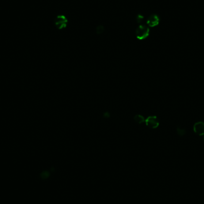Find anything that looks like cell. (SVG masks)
I'll list each match as a JSON object with an SVG mask.
<instances>
[{
	"instance_id": "6da1fadb",
	"label": "cell",
	"mask_w": 204,
	"mask_h": 204,
	"mask_svg": "<svg viewBox=\"0 0 204 204\" xmlns=\"http://www.w3.org/2000/svg\"><path fill=\"white\" fill-rule=\"evenodd\" d=\"M150 35L149 27L144 25H140L135 30V35L139 40H144Z\"/></svg>"
},
{
	"instance_id": "7a4b0ae2",
	"label": "cell",
	"mask_w": 204,
	"mask_h": 204,
	"mask_svg": "<svg viewBox=\"0 0 204 204\" xmlns=\"http://www.w3.org/2000/svg\"><path fill=\"white\" fill-rule=\"evenodd\" d=\"M68 23V19L64 14H59L56 16L55 20V25L59 30H62L66 28Z\"/></svg>"
},
{
	"instance_id": "3957f363",
	"label": "cell",
	"mask_w": 204,
	"mask_h": 204,
	"mask_svg": "<svg viewBox=\"0 0 204 204\" xmlns=\"http://www.w3.org/2000/svg\"><path fill=\"white\" fill-rule=\"evenodd\" d=\"M144 123L151 129H156L159 125V121L157 116H149L145 119Z\"/></svg>"
},
{
	"instance_id": "277c9868",
	"label": "cell",
	"mask_w": 204,
	"mask_h": 204,
	"mask_svg": "<svg viewBox=\"0 0 204 204\" xmlns=\"http://www.w3.org/2000/svg\"><path fill=\"white\" fill-rule=\"evenodd\" d=\"M160 19L157 14H152L146 20V24L150 28H154L159 24Z\"/></svg>"
},
{
	"instance_id": "5b68a950",
	"label": "cell",
	"mask_w": 204,
	"mask_h": 204,
	"mask_svg": "<svg viewBox=\"0 0 204 204\" xmlns=\"http://www.w3.org/2000/svg\"><path fill=\"white\" fill-rule=\"evenodd\" d=\"M193 131L198 135H204V123L199 121L194 124Z\"/></svg>"
},
{
	"instance_id": "8992f818",
	"label": "cell",
	"mask_w": 204,
	"mask_h": 204,
	"mask_svg": "<svg viewBox=\"0 0 204 204\" xmlns=\"http://www.w3.org/2000/svg\"><path fill=\"white\" fill-rule=\"evenodd\" d=\"M145 119L146 118L143 116H142V115H139V114L135 115L134 117V121L139 124L144 123H145Z\"/></svg>"
},
{
	"instance_id": "52a82bcc",
	"label": "cell",
	"mask_w": 204,
	"mask_h": 204,
	"mask_svg": "<svg viewBox=\"0 0 204 204\" xmlns=\"http://www.w3.org/2000/svg\"><path fill=\"white\" fill-rule=\"evenodd\" d=\"M104 31H105V27L102 25H98L96 28V33L97 34V35H101V34H102L104 32Z\"/></svg>"
},
{
	"instance_id": "ba28073f",
	"label": "cell",
	"mask_w": 204,
	"mask_h": 204,
	"mask_svg": "<svg viewBox=\"0 0 204 204\" xmlns=\"http://www.w3.org/2000/svg\"><path fill=\"white\" fill-rule=\"evenodd\" d=\"M144 20V16L142 15L141 14H139L136 16V22H137L139 24H141L142 22Z\"/></svg>"
},
{
	"instance_id": "9c48e42d",
	"label": "cell",
	"mask_w": 204,
	"mask_h": 204,
	"mask_svg": "<svg viewBox=\"0 0 204 204\" xmlns=\"http://www.w3.org/2000/svg\"><path fill=\"white\" fill-rule=\"evenodd\" d=\"M177 134H178L179 135H180V136L184 135L185 134V133H186V131H185L184 130H183V129L180 128H178V127L177 129Z\"/></svg>"
},
{
	"instance_id": "30bf717a",
	"label": "cell",
	"mask_w": 204,
	"mask_h": 204,
	"mask_svg": "<svg viewBox=\"0 0 204 204\" xmlns=\"http://www.w3.org/2000/svg\"><path fill=\"white\" fill-rule=\"evenodd\" d=\"M203 140H204V135H203Z\"/></svg>"
}]
</instances>
